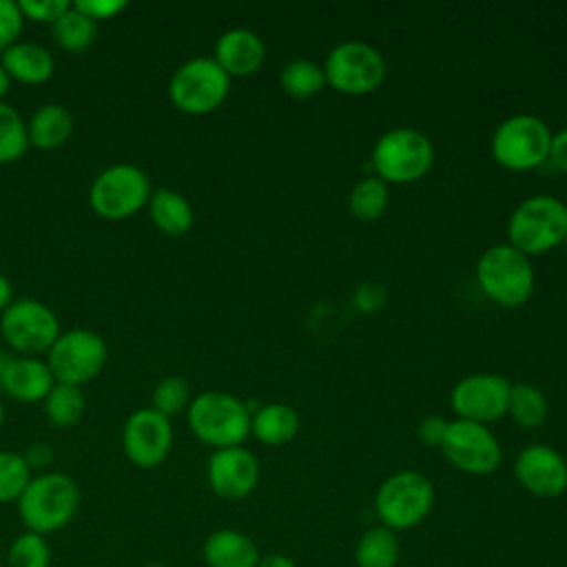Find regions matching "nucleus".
Returning <instances> with one entry per match:
<instances>
[{"instance_id": "nucleus-1", "label": "nucleus", "mask_w": 567, "mask_h": 567, "mask_svg": "<svg viewBox=\"0 0 567 567\" xmlns=\"http://www.w3.org/2000/svg\"><path fill=\"white\" fill-rule=\"evenodd\" d=\"M80 507V489L69 474L42 472L18 498V514L29 532L53 534L66 527Z\"/></svg>"}, {"instance_id": "nucleus-2", "label": "nucleus", "mask_w": 567, "mask_h": 567, "mask_svg": "<svg viewBox=\"0 0 567 567\" xmlns=\"http://www.w3.org/2000/svg\"><path fill=\"white\" fill-rule=\"evenodd\" d=\"M507 237L523 255H543L567 239V204L549 193L525 197L507 219Z\"/></svg>"}, {"instance_id": "nucleus-3", "label": "nucleus", "mask_w": 567, "mask_h": 567, "mask_svg": "<svg viewBox=\"0 0 567 567\" xmlns=\"http://www.w3.org/2000/svg\"><path fill=\"white\" fill-rule=\"evenodd\" d=\"M186 421L190 432L215 450L241 445L250 434V410L221 390H204L190 399Z\"/></svg>"}, {"instance_id": "nucleus-4", "label": "nucleus", "mask_w": 567, "mask_h": 567, "mask_svg": "<svg viewBox=\"0 0 567 567\" xmlns=\"http://www.w3.org/2000/svg\"><path fill=\"white\" fill-rule=\"evenodd\" d=\"M370 159L374 175L385 184H410L432 168L434 144L412 126H396L377 137Z\"/></svg>"}, {"instance_id": "nucleus-5", "label": "nucleus", "mask_w": 567, "mask_h": 567, "mask_svg": "<svg viewBox=\"0 0 567 567\" xmlns=\"http://www.w3.org/2000/svg\"><path fill=\"white\" fill-rule=\"evenodd\" d=\"M476 281L494 303L518 308L534 292V266L512 244H494L476 261Z\"/></svg>"}, {"instance_id": "nucleus-6", "label": "nucleus", "mask_w": 567, "mask_h": 567, "mask_svg": "<svg viewBox=\"0 0 567 567\" xmlns=\"http://www.w3.org/2000/svg\"><path fill=\"white\" fill-rule=\"evenodd\" d=\"M434 505L432 481L416 470L390 474L374 494V512L383 527L405 532L416 527Z\"/></svg>"}, {"instance_id": "nucleus-7", "label": "nucleus", "mask_w": 567, "mask_h": 567, "mask_svg": "<svg viewBox=\"0 0 567 567\" xmlns=\"http://www.w3.org/2000/svg\"><path fill=\"white\" fill-rule=\"evenodd\" d=\"M549 144L551 131L540 117L516 113L494 128L489 151L496 164L507 171H532L547 162Z\"/></svg>"}, {"instance_id": "nucleus-8", "label": "nucleus", "mask_w": 567, "mask_h": 567, "mask_svg": "<svg viewBox=\"0 0 567 567\" xmlns=\"http://www.w3.org/2000/svg\"><path fill=\"white\" fill-rule=\"evenodd\" d=\"M326 84L346 95H365L385 78L383 53L363 40H346L332 47L321 64Z\"/></svg>"}, {"instance_id": "nucleus-9", "label": "nucleus", "mask_w": 567, "mask_h": 567, "mask_svg": "<svg viewBox=\"0 0 567 567\" xmlns=\"http://www.w3.org/2000/svg\"><path fill=\"white\" fill-rule=\"evenodd\" d=\"M230 91V75L206 55L190 58L175 69L168 82V97L175 109L188 115H206L221 106Z\"/></svg>"}, {"instance_id": "nucleus-10", "label": "nucleus", "mask_w": 567, "mask_h": 567, "mask_svg": "<svg viewBox=\"0 0 567 567\" xmlns=\"http://www.w3.org/2000/svg\"><path fill=\"white\" fill-rule=\"evenodd\" d=\"M146 173L133 164H113L91 184L89 204L104 219H126L135 215L151 197Z\"/></svg>"}, {"instance_id": "nucleus-11", "label": "nucleus", "mask_w": 567, "mask_h": 567, "mask_svg": "<svg viewBox=\"0 0 567 567\" xmlns=\"http://www.w3.org/2000/svg\"><path fill=\"white\" fill-rule=\"evenodd\" d=\"M106 357V343L97 332L86 328H73L60 332V337L53 341L47 352V365L51 368L55 383H69L80 388L82 383L95 379L102 372Z\"/></svg>"}, {"instance_id": "nucleus-12", "label": "nucleus", "mask_w": 567, "mask_h": 567, "mask_svg": "<svg viewBox=\"0 0 567 567\" xmlns=\"http://www.w3.org/2000/svg\"><path fill=\"white\" fill-rule=\"evenodd\" d=\"M0 334L13 350L31 357L49 352L53 341L60 337V323L47 303L22 297L2 310Z\"/></svg>"}, {"instance_id": "nucleus-13", "label": "nucleus", "mask_w": 567, "mask_h": 567, "mask_svg": "<svg viewBox=\"0 0 567 567\" xmlns=\"http://www.w3.org/2000/svg\"><path fill=\"white\" fill-rule=\"evenodd\" d=\"M441 452L456 470L474 476L492 474L503 458L501 443L494 432L483 423L465 419L450 421Z\"/></svg>"}, {"instance_id": "nucleus-14", "label": "nucleus", "mask_w": 567, "mask_h": 567, "mask_svg": "<svg viewBox=\"0 0 567 567\" xmlns=\"http://www.w3.org/2000/svg\"><path fill=\"white\" fill-rule=\"evenodd\" d=\"M512 383L496 372H472L458 379L450 392V405L456 419L492 423L507 414Z\"/></svg>"}, {"instance_id": "nucleus-15", "label": "nucleus", "mask_w": 567, "mask_h": 567, "mask_svg": "<svg viewBox=\"0 0 567 567\" xmlns=\"http://www.w3.org/2000/svg\"><path fill=\"white\" fill-rule=\"evenodd\" d=\"M173 447V425L171 419L159 414L153 408L135 410L122 430V450L126 458L142 467L151 470L164 463Z\"/></svg>"}, {"instance_id": "nucleus-16", "label": "nucleus", "mask_w": 567, "mask_h": 567, "mask_svg": "<svg viewBox=\"0 0 567 567\" xmlns=\"http://www.w3.org/2000/svg\"><path fill=\"white\" fill-rule=\"evenodd\" d=\"M514 476L532 496L556 498L567 489V461L551 445L532 443L516 454Z\"/></svg>"}, {"instance_id": "nucleus-17", "label": "nucleus", "mask_w": 567, "mask_h": 567, "mask_svg": "<svg viewBox=\"0 0 567 567\" xmlns=\"http://www.w3.org/2000/svg\"><path fill=\"white\" fill-rule=\"evenodd\" d=\"M210 489L224 501H241L257 487L259 463L244 445L215 450L206 463Z\"/></svg>"}, {"instance_id": "nucleus-18", "label": "nucleus", "mask_w": 567, "mask_h": 567, "mask_svg": "<svg viewBox=\"0 0 567 567\" xmlns=\"http://www.w3.org/2000/svg\"><path fill=\"white\" fill-rule=\"evenodd\" d=\"M213 60L233 78H246L259 71V66L266 60V44L264 40L246 27H233L226 29L213 51Z\"/></svg>"}, {"instance_id": "nucleus-19", "label": "nucleus", "mask_w": 567, "mask_h": 567, "mask_svg": "<svg viewBox=\"0 0 567 567\" xmlns=\"http://www.w3.org/2000/svg\"><path fill=\"white\" fill-rule=\"evenodd\" d=\"M0 385L11 399L33 403L44 401L55 385V379L47 361H40L38 357H16L2 365Z\"/></svg>"}, {"instance_id": "nucleus-20", "label": "nucleus", "mask_w": 567, "mask_h": 567, "mask_svg": "<svg viewBox=\"0 0 567 567\" xmlns=\"http://www.w3.org/2000/svg\"><path fill=\"white\" fill-rule=\"evenodd\" d=\"M202 556L208 567H257L261 558L255 540L248 534L230 527L208 534Z\"/></svg>"}, {"instance_id": "nucleus-21", "label": "nucleus", "mask_w": 567, "mask_h": 567, "mask_svg": "<svg viewBox=\"0 0 567 567\" xmlns=\"http://www.w3.org/2000/svg\"><path fill=\"white\" fill-rule=\"evenodd\" d=\"M0 64L9 78L24 84H40L53 75L55 60L51 51L35 42H16L0 55Z\"/></svg>"}, {"instance_id": "nucleus-22", "label": "nucleus", "mask_w": 567, "mask_h": 567, "mask_svg": "<svg viewBox=\"0 0 567 567\" xmlns=\"http://www.w3.org/2000/svg\"><path fill=\"white\" fill-rule=\"evenodd\" d=\"M299 414L292 405L275 401L264 403L257 408L255 414H250V434L264 443V445H286L290 443L299 432Z\"/></svg>"}, {"instance_id": "nucleus-23", "label": "nucleus", "mask_w": 567, "mask_h": 567, "mask_svg": "<svg viewBox=\"0 0 567 567\" xmlns=\"http://www.w3.org/2000/svg\"><path fill=\"white\" fill-rule=\"evenodd\" d=\"M73 133V115L62 104H42L27 122L29 144L42 151L62 146Z\"/></svg>"}, {"instance_id": "nucleus-24", "label": "nucleus", "mask_w": 567, "mask_h": 567, "mask_svg": "<svg viewBox=\"0 0 567 567\" xmlns=\"http://www.w3.org/2000/svg\"><path fill=\"white\" fill-rule=\"evenodd\" d=\"M148 215L162 233L173 235V237L188 233L193 226V219H195L190 202L173 188H157L151 193Z\"/></svg>"}, {"instance_id": "nucleus-25", "label": "nucleus", "mask_w": 567, "mask_h": 567, "mask_svg": "<svg viewBox=\"0 0 567 567\" xmlns=\"http://www.w3.org/2000/svg\"><path fill=\"white\" fill-rule=\"evenodd\" d=\"M401 556V545L396 532L374 525L368 527L354 545V565L357 567H396Z\"/></svg>"}, {"instance_id": "nucleus-26", "label": "nucleus", "mask_w": 567, "mask_h": 567, "mask_svg": "<svg viewBox=\"0 0 567 567\" xmlns=\"http://www.w3.org/2000/svg\"><path fill=\"white\" fill-rule=\"evenodd\" d=\"M507 414L525 430L540 427L547 421L549 403L545 392L534 383H512L507 399Z\"/></svg>"}, {"instance_id": "nucleus-27", "label": "nucleus", "mask_w": 567, "mask_h": 567, "mask_svg": "<svg viewBox=\"0 0 567 567\" xmlns=\"http://www.w3.org/2000/svg\"><path fill=\"white\" fill-rule=\"evenodd\" d=\"M390 204V188L377 175L361 177L348 195V208L359 221L379 219Z\"/></svg>"}, {"instance_id": "nucleus-28", "label": "nucleus", "mask_w": 567, "mask_h": 567, "mask_svg": "<svg viewBox=\"0 0 567 567\" xmlns=\"http://www.w3.org/2000/svg\"><path fill=\"white\" fill-rule=\"evenodd\" d=\"M279 84H281L286 95L297 97V100H306V97L317 95L326 86V75H323V69L317 62L306 60V58H297V60H290L281 66Z\"/></svg>"}, {"instance_id": "nucleus-29", "label": "nucleus", "mask_w": 567, "mask_h": 567, "mask_svg": "<svg viewBox=\"0 0 567 567\" xmlns=\"http://www.w3.org/2000/svg\"><path fill=\"white\" fill-rule=\"evenodd\" d=\"M86 399L78 385L55 383L44 396V414L55 427H71L84 416Z\"/></svg>"}, {"instance_id": "nucleus-30", "label": "nucleus", "mask_w": 567, "mask_h": 567, "mask_svg": "<svg viewBox=\"0 0 567 567\" xmlns=\"http://www.w3.org/2000/svg\"><path fill=\"white\" fill-rule=\"evenodd\" d=\"M51 29L58 44L71 53L89 49L97 35V22L78 11L73 4L51 24Z\"/></svg>"}, {"instance_id": "nucleus-31", "label": "nucleus", "mask_w": 567, "mask_h": 567, "mask_svg": "<svg viewBox=\"0 0 567 567\" xmlns=\"http://www.w3.org/2000/svg\"><path fill=\"white\" fill-rule=\"evenodd\" d=\"M4 567H51V547L47 536L35 532L18 534L4 554Z\"/></svg>"}, {"instance_id": "nucleus-32", "label": "nucleus", "mask_w": 567, "mask_h": 567, "mask_svg": "<svg viewBox=\"0 0 567 567\" xmlns=\"http://www.w3.org/2000/svg\"><path fill=\"white\" fill-rule=\"evenodd\" d=\"M29 146L27 122L7 102H0V164L16 162Z\"/></svg>"}, {"instance_id": "nucleus-33", "label": "nucleus", "mask_w": 567, "mask_h": 567, "mask_svg": "<svg viewBox=\"0 0 567 567\" xmlns=\"http://www.w3.org/2000/svg\"><path fill=\"white\" fill-rule=\"evenodd\" d=\"M33 474L24 454L2 450L0 452V503H18Z\"/></svg>"}, {"instance_id": "nucleus-34", "label": "nucleus", "mask_w": 567, "mask_h": 567, "mask_svg": "<svg viewBox=\"0 0 567 567\" xmlns=\"http://www.w3.org/2000/svg\"><path fill=\"white\" fill-rule=\"evenodd\" d=\"M190 403V388L182 377H164L162 381H157V385L153 388L151 394V408L157 410L159 414H164L166 419L179 414L182 410H186Z\"/></svg>"}, {"instance_id": "nucleus-35", "label": "nucleus", "mask_w": 567, "mask_h": 567, "mask_svg": "<svg viewBox=\"0 0 567 567\" xmlns=\"http://www.w3.org/2000/svg\"><path fill=\"white\" fill-rule=\"evenodd\" d=\"M22 22H24V16H22L18 2L0 0V49L2 51L18 42Z\"/></svg>"}, {"instance_id": "nucleus-36", "label": "nucleus", "mask_w": 567, "mask_h": 567, "mask_svg": "<svg viewBox=\"0 0 567 567\" xmlns=\"http://www.w3.org/2000/svg\"><path fill=\"white\" fill-rule=\"evenodd\" d=\"M18 7L24 18L53 24L71 7V2H66V0H18Z\"/></svg>"}, {"instance_id": "nucleus-37", "label": "nucleus", "mask_w": 567, "mask_h": 567, "mask_svg": "<svg viewBox=\"0 0 567 567\" xmlns=\"http://www.w3.org/2000/svg\"><path fill=\"white\" fill-rule=\"evenodd\" d=\"M447 425H450V421H447L445 416H441V414H427V416H423V419L419 421V425H416V436H419L425 445H430V447H441V445H443V439H445V434H447Z\"/></svg>"}, {"instance_id": "nucleus-38", "label": "nucleus", "mask_w": 567, "mask_h": 567, "mask_svg": "<svg viewBox=\"0 0 567 567\" xmlns=\"http://www.w3.org/2000/svg\"><path fill=\"white\" fill-rule=\"evenodd\" d=\"M73 7L84 16H89L93 22H100L124 11L126 2L124 0H75Z\"/></svg>"}, {"instance_id": "nucleus-39", "label": "nucleus", "mask_w": 567, "mask_h": 567, "mask_svg": "<svg viewBox=\"0 0 567 567\" xmlns=\"http://www.w3.org/2000/svg\"><path fill=\"white\" fill-rule=\"evenodd\" d=\"M560 173L567 175V128H560L558 133H551L549 144V157H547Z\"/></svg>"}, {"instance_id": "nucleus-40", "label": "nucleus", "mask_w": 567, "mask_h": 567, "mask_svg": "<svg viewBox=\"0 0 567 567\" xmlns=\"http://www.w3.org/2000/svg\"><path fill=\"white\" fill-rule=\"evenodd\" d=\"M24 458H27L29 467L33 470V467H44V465L49 463L51 454H49V450H47V447H42V445H35V447H31V450L24 454Z\"/></svg>"}, {"instance_id": "nucleus-41", "label": "nucleus", "mask_w": 567, "mask_h": 567, "mask_svg": "<svg viewBox=\"0 0 567 567\" xmlns=\"http://www.w3.org/2000/svg\"><path fill=\"white\" fill-rule=\"evenodd\" d=\"M257 567H297V565L292 563V558H290V556L275 551V554H266V556H261V558H259V563H257Z\"/></svg>"}, {"instance_id": "nucleus-42", "label": "nucleus", "mask_w": 567, "mask_h": 567, "mask_svg": "<svg viewBox=\"0 0 567 567\" xmlns=\"http://www.w3.org/2000/svg\"><path fill=\"white\" fill-rule=\"evenodd\" d=\"M13 301V288L11 281L0 272V310H4Z\"/></svg>"}, {"instance_id": "nucleus-43", "label": "nucleus", "mask_w": 567, "mask_h": 567, "mask_svg": "<svg viewBox=\"0 0 567 567\" xmlns=\"http://www.w3.org/2000/svg\"><path fill=\"white\" fill-rule=\"evenodd\" d=\"M9 82H11V78L7 75V71L0 64V102H2V95L9 91Z\"/></svg>"}, {"instance_id": "nucleus-44", "label": "nucleus", "mask_w": 567, "mask_h": 567, "mask_svg": "<svg viewBox=\"0 0 567 567\" xmlns=\"http://www.w3.org/2000/svg\"><path fill=\"white\" fill-rule=\"evenodd\" d=\"M2 421H4V405H2V401H0V425H2Z\"/></svg>"}, {"instance_id": "nucleus-45", "label": "nucleus", "mask_w": 567, "mask_h": 567, "mask_svg": "<svg viewBox=\"0 0 567 567\" xmlns=\"http://www.w3.org/2000/svg\"><path fill=\"white\" fill-rule=\"evenodd\" d=\"M148 567H164V565H159V563H153V565H148Z\"/></svg>"}, {"instance_id": "nucleus-46", "label": "nucleus", "mask_w": 567, "mask_h": 567, "mask_svg": "<svg viewBox=\"0 0 567 567\" xmlns=\"http://www.w3.org/2000/svg\"><path fill=\"white\" fill-rule=\"evenodd\" d=\"M0 567H4V560H2V558H0Z\"/></svg>"}]
</instances>
